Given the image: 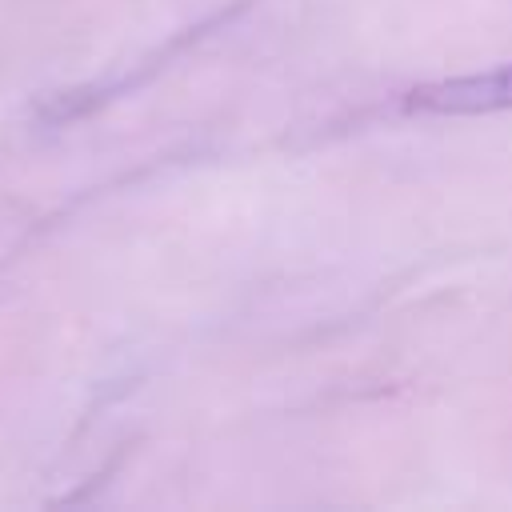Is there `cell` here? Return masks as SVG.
Returning a JSON list of instances; mask_svg holds the SVG:
<instances>
[{"label": "cell", "instance_id": "cell-1", "mask_svg": "<svg viewBox=\"0 0 512 512\" xmlns=\"http://www.w3.org/2000/svg\"><path fill=\"white\" fill-rule=\"evenodd\" d=\"M412 112H436V116H480V112H508L512 108V64H500L492 72L456 76L440 84H424L408 92L404 100Z\"/></svg>", "mask_w": 512, "mask_h": 512}]
</instances>
